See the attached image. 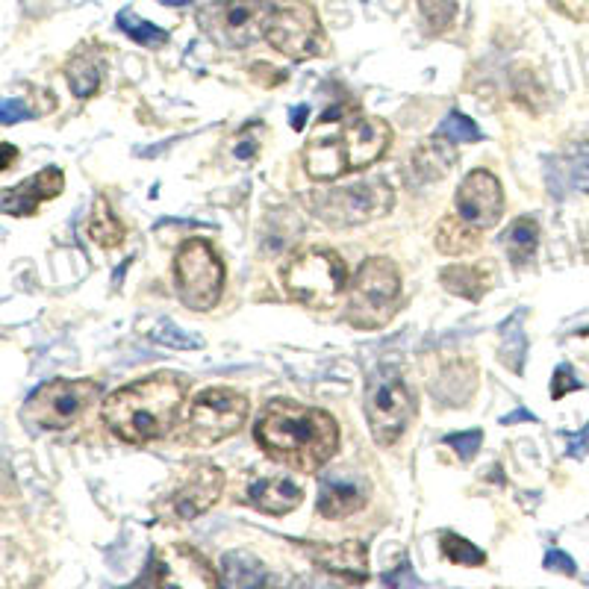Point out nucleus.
Segmentation results:
<instances>
[{
	"label": "nucleus",
	"mask_w": 589,
	"mask_h": 589,
	"mask_svg": "<svg viewBox=\"0 0 589 589\" xmlns=\"http://www.w3.org/2000/svg\"><path fill=\"white\" fill-rule=\"evenodd\" d=\"M254 436L274 463L295 472H319L339 445V428L330 413L301 407L289 398L268 404Z\"/></svg>",
	"instance_id": "nucleus-1"
},
{
	"label": "nucleus",
	"mask_w": 589,
	"mask_h": 589,
	"mask_svg": "<svg viewBox=\"0 0 589 589\" xmlns=\"http://www.w3.org/2000/svg\"><path fill=\"white\" fill-rule=\"evenodd\" d=\"M186 395H189V386L180 377H145L112 392L101 407V419L121 442L148 445L171 430Z\"/></svg>",
	"instance_id": "nucleus-2"
},
{
	"label": "nucleus",
	"mask_w": 589,
	"mask_h": 589,
	"mask_svg": "<svg viewBox=\"0 0 589 589\" xmlns=\"http://www.w3.org/2000/svg\"><path fill=\"white\" fill-rule=\"evenodd\" d=\"M401 301V271L386 257H369L351 286L348 322L360 330H377L389 322Z\"/></svg>",
	"instance_id": "nucleus-3"
},
{
	"label": "nucleus",
	"mask_w": 589,
	"mask_h": 589,
	"mask_svg": "<svg viewBox=\"0 0 589 589\" xmlns=\"http://www.w3.org/2000/svg\"><path fill=\"white\" fill-rule=\"evenodd\" d=\"M348 283V266L336 251L307 248L298 251L283 268L286 292L307 307H333Z\"/></svg>",
	"instance_id": "nucleus-4"
},
{
	"label": "nucleus",
	"mask_w": 589,
	"mask_h": 589,
	"mask_svg": "<svg viewBox=\"0 0 589 589\" xmlns=\"http://www.w3.org/2000/svg\"><path fill=\"white\" fill-rule=\"evenodd\" d=\"M366 416L380 445H395L416 416V398L398 369H377L366 386Z\"/></svg>",
	"instance_id": "nucleus-5"
},
{
	"label": "nucleus",
	"mask_w": 589,
	"mask_h": 589,
	"mask_svg": "<svg viewBox=\"0 0 589 589\" xmlns=\"http://www.w3.org/2000/svg\"><path fill=\"white\" fill-rule=\"evenodd\" d=\"M174 283L180 301L195 313H207L218 304L224 289V263L207 239H189L180 245L174 257Z\"/></svg>",
	"instance_id": "nucleus-6"
},
{
	"label": "nucleus",
	"mask_w": 589,
	"mask_h": 589,
	"mask_svg": "<svg viewBox=\"0 0 589 589\" xmlns=\"http://www.w3.org/2000/svg\"><path fill=\"white\" fill-rule=\"evenodd\" d=\"M266 42L277 54L295 62L324 54V30L316 9L307 0H280L271 9Z\"/></svg>",
	"instance_id": "nucleus-7"
},
{
	"label": "nucleus",
	"mask_w": 589,
	"mask_h": 589,
	"mask_svg": "<svg viewBox=\"0 0 589 589\" xmlns=\"http://www.w3.org/2000/svg\"><path fill=\"white\" fill-rule=\"evenodd\" d=\"M98 395H101V383L89 377H80V380L56 377L30 395L24 407V419L36 428H71Z\"/></svg>",
	"instance_id": "nucleus-8"
},
{
	"label": "nucleus",
	"mask_w": 589,
	"mask_h": 589,
	"mask_svg": "<svg viewBox=\"0 0 589 589\" xmlns=\"http://www.w3.org/2000/svg\"><path fill=\"white\" fill-rule=\"evenodd\" d=\"M395 204V192L386 180H366L354 186H339L313 198V213L324 224L333 227H354L366 224L377 215H386Z\"/></svg>",
	"instance_id": "nucleus-9"
},
{
	"label": "nucleus",
	"mask_w": 589,
	"mask_h": 589,
	"mask_svg": "<svg viewBox=\"0 0 589 589\" xmlns=\"http://www.w3.org/2000/svg\"><path fill=\"white\" fill-rule=\"evenodd\" d=\"M271 0H224L201 9L198 21L204 33L224 48H248L266 39Z\"/></svg>",
	"instance_id": "nucleus-10"
},
{
	"label": "nucleus",
	"mask_w": 589,
	"mask_h": 589,
	"mask_svg": "<svg viewBox=\"0 0 589 589\" xmlns=\"http://www.w3.org/2000/svg\"><path fill=\"white\" fill-rule=\"evenodd\" d=\"M248 398L236 389H207L189 407V439L198 445H213L245 425Z\"/></svg>",
	"instance_id": "nucleus-11"
},
{
	"label": "nucleus",
	"mask_w": 589,
	"mask_h": 589,
	"mask_svg": "<svg viewBox=\"0 0 589 589\" xmlns=\"http://www.w3.org/2000/svg\"><path fill=\"white\" fill-rule=\"evenodd\" d=\"M224 489V475L210 463H195L183 469V475L165 492L160 501V516L171 522H189L204 516Z\"/></svg>",
	"instance_id": "nucleus-12"
},
{
	"label": "nucleus",
	"mask_w": 589,
	"mask_h": 589,
	"mask_svg": "<svg viewBox=\"0 0 589 589\" xmlns=\"http://www.w3.org/2000/svg\"><path fill=\"white\" fill-rule=\"evenodd\" d=\"M148 584L160 587H215L218 575L213 566L201 557V551L189 545H165L151 560V575L145 578Z\"/></svg>",
	"instance_id": "nucleus-13"
},
{
	"label": "nucleus",
	"mask_w": 589,
	"mask_h": 589,
	"mask_svg": "<svg viewBox=\"0 0 589 589\" xmlns=\"http://www.w3.org/2000/svg\"><path fill=\"white\" fill-rule=\"evenodd\" d=\"M457 215H463L478 230L495 227L504 215V192L498 177L483 168L466 174L457 189Z\"/></svg>",
	"instance_id": "nucleus-14"
},
{
	"label": "nucleus",
	"mask_w": 589,
	"mask_h": 589,
	"mask_svg": "<svg viewBox=\"0 0 589 589\" xmlns=\"http://www.w3.org/2000/svg\"><path fill=\"white\" fill-rule=\"evenodd\" d=\"M369 495H372V486L360 472H351V469L327 472L319 481L316 510L324 519H345V516L360 513L366 507Z\"/></svg>",
	"instance_id": "nucleus-15"
},
{
	"label": "nucleus",
	"mask_w": 589,
	"mask_h": 589,
	"mask_svg": "<svg viewBox=\"0 0 589 589\" xmlns=\"http://www.w3.org/2000/svg\"><path fill=\"white\" fill-rule=\"evenodd\" d=\"M342 139V151L351 171L369 168L372 162H377L389 142H392V130L383 118H372V115H351V124L345 127Z\"/></svg>",
	"instance_id": "nucleus-16"
},
{
	"label": "nucleus",
	"mask_w": 589,
	"mask_h": 589,
	"mask_svg": "<svg viewBox=\"0 0 589 589\" xmlns=\"http://www.w3.org/2000/svg\"><path fill=\"white\" fill-rule=\"evenodd\" d=\"M304 551L310 554V560L327 572L336 575L348 584H366L369 581V554L363 542H322V545H304Z\"/></svg>",
	"instance_id": "nucleus-17"
},
{
	"label": "nucleus",
	"mask_w": 589,
	"mask_h": 589,
	"mask_svg": "<svg viewBox=\"0 0 589 589\" xmlns=\"http://www.w3.org/2000/svg\"><path fill=\"white\" fill-rule=\"evenodd\" d=\"M62 189H65V174L56 165H48L39 174H33L30 180L3 189L0 204H3L6 215H36V210L45 201H54Z\"/></svg>",
	"instance_id": "nucleus-18"
},
{
	"label": "nucleus",
	"mask_w": 589,
	"mask_h": 589,
	"mask_svg": "<svg viewBox=\"0 0 589 589\" xmlns=\"http://www.w3.org/2000/svg\"><path fill=\"white\" fill-rule=\"evenodd\" d=\"M248 501H251V507H257L260 513H268V516H286V513H292L295 507H301L304 492H301L298 483H292L289 478L271 475V478H260V481L251 483Z\"/></svg>",
	"instance_id": "nucleus-19"
},
{
	"label": "nucleus",
	"mask_w": 589,
	"mask_h": 589,
	"mask_svg": "<svg viewBox=\"0 0 589 589\" xmlns=\"http://www.w3.org/2000/svg\"><path fill=\"white\" fill-rule=\"evenodd\" d=\"M413 177L419 183H439L445 180L454 165H457V151H454V142L445 139V136H433L428 142H422L413 154Z\"/></svg>",
	"instance_id": "nucleus-20"
},
{
	"label": "nucleus",
	"mask_w": 589,
	"mask_h": 589,
	"mask_svg": "<svg viewBox=\"0 0 589 589\" xmlns=\"http://www.w3.org/2000/svg\"><path fill=\"white\" fill-rule=\"evenodd\" d=\"M101 77H104V56L98 51V45L80 48L65 65V80L77 98H92L101 86Z\"/></svg>",
	"instance_id": "nucleus-21"
},
{
	"label": "nucleus",
	"mask_w": 589,
	"mask_h": 589,
	"mask_svg": "<svg viewBox=\"0 0 589 589\" xmlns=\"http://www.w3.org/2000/svg\"><path fill=\"white\" fill-rule=\"evenodd\" d=\"M304 168L313 180H336L348 168L342 139H313L304 151Z\"/></svg>",
	"instance_id": "nucleus-22"
},
{
	"label": "nucleus",
	"mask_w": 589,
	"mask_h": 589,
	"mask_svg": "<svg viewBox=\"0 0 589 589\" xmlns=\"http://www.w3.org/2000/svg\"><path fill=\"white\" fill-rule=\"evenodd\" d=\"M481 245V233L475 224H469L463 215H448L436 227V248L448 257L472 254Z\"/></svg>",
	"instance_id": "nucleus-23"
},
{
	"label": "nucleus",
	"mask_w": 589,
	"mask_h": 589,
	"mask_svg": "<svg viewBox=\"0 0 589 589\" xmlns=\"http://www.w3.org/2000/svg\"><path fill=\"white\" fill-rule=\"evenodd\" d=\"M266 581L263 563L248 551H230L221 560V584L224 587H257Z\"/></svg>",
	"instance_id": "nucleus-24"
},
{
	"label": "nucleus",
	"mask_w": 589,
	"mask_h": 589,
	"mask_svg": "<svg viewBox=\"0 0 589 589\" xmlns=\"http://www.w3.org/2000/svg\"><path fill=\"white\" fill-rule=\"evenodd\" d=\"M439 280L442 286L451 292V295H460L466 301H481L489 280L483 274L481 268L475 266H448L439 271Z\"/></svg>",
	"instance_id": "nucleus-25"
},
{
	"label": "nucleus",
	"mask_w": 589,
	"mask_h": 589,
	"mask_svg": "<svg viewBox=\"0 0 589 589\" xmlns=\"http://www.w3.org/2000/svg\"><path fill=\"white\" fill-rule=\"evenodd\" d=\"M504 245H507V254L516 266H525L539 248V224H536L531 215L525 218H516L510 224V230L504 233Z\"/></svg>",
	"instance_id": "nucleus-26"
},
{
	"label": "nucleus",
	"mask_w": 589,
	"mask_h": 589,
	"mask_svg": "<svg viewBox=\"0 0 589 589\" xmlns=\"http://www.w3.org/2000/svg\"><path fill=\"white\" fill-rule=\"evenodd\" d=\"M89 239L98 242L101 248H115L124 242V224L118 221V215L109 210L104 198L95 201V210L89 218Z\"/></svg>",
	"instance_id": "nucleus-27"
},
{
	"label": "nucleus",
	"mask_w": 589,
	"mask_h": 589,
	"mask_svg": "<svg viewBox=\"0 0 589 589\" xmlns=\"http://www.w3.org/2000/svg\"><path fill=\"white\" fill-rule=\"evenodd\" d=\"M115 24H118L121 33H127V36H130L136 45H142V48H162V45H168V33L160 30L157 24L139 18L133 9H121L118 18H115Z\"/></svg>",
	"instance_id": "nucleus-28"
},
{
	"label": "nucleus",
	"mask_w": 589,
	"mask_h": 589,
	"mask_svg": "<svg viewBox=\"0 0 589 589\" xmlns=\"http://www.w3.org/2000/svg\"><path fill=\"white\" fill-rule=\"evenodd\" d=\"M442 554H445L454 566H483V563H486V554H483L481 548L457 534L442 536Z\"/></svg>",
	"instance_id": "nucleus-29"
},
{
	"label": "nucleus",
	"mask_w": 589,
	"mask_h": 589,
	"mask_svg": "<svg viewBox=\"0 0 589 589\" xmlns=\"http://www.w3.org/2000/svg\"><path fill=\"white\" fill-rule=\"evenodd\" d=\"M436 133L445 136V139H451L454 145H457V142H481L483 139L481 127H478L469 115H463V112H457V109L439 124Z\"/></svg>",
	"instance_id": "nucleus-30"
},
{
	"label": "nucleus",
	"mask_w": 589,
	"mask_h": 589,
	"mask_svg": "<svg viewBox=\"0 0 589 589\" xmlns=\"http://www.w3.org/2000/svg\"><path fill=\"white\" fill-rule=\"evenodd\" d=\"M419 6H422L430 33H445L454 24V15H457L454 0H419Z\"/></svg>",
	"instance_id": "nucleus-31"
},
{
	"label": "nucleus",
	"mask_w": 589,
	"mask_h": 589,
	"mask_svg": "<svg viewBox=\"0 0 589 589\" xmlns=\"http://www.w3.org/2000/svg\"><path fill=\"white\" fill-rule=\"evenodd\" d=\"M525 333L522 330H504V345H501V360L507 363L510 372H522L525 366Z\"/></svg>",
	"instance_id": "nucleus-32"
},
{
	"label": "nucleus",
	"mask_w": 589,
	"mask_h": 589,
	"mask_svg": "<svg viewBox=\"0 0 589 589\" xmlns=\"http://www.w3.org/2000/svg\"><path fill=\"white\" fill-rule=\"evenodd\" d=\"M481 442H483V433H481V430H466V433H451V436L445 439V445H448V448H454L460 460H472V457H475V454L481 451Z\"/></svg>",
	"instance_id": "nucleus-33"
},
{
	"label": "nucleus",
	"mask_w": 589,
	"mask_h": 589,
	"mask_svg": "<svg viewBox=\"0 0 589 589\" xmlns=\"http://www.w3.org/2000/svg\"><path fill=\"white\" fill-rule=\"evenodd\" d=\"M154 339L168 345V348H201V339L198 336H186L177 324L165 322L154 330Z\"/></svg>",
	"instance_id": "nucleus-34"
},
{
	"label": "nucleus",
	"mask_w": 589,
	"mask_h": 589,
	"mask_svg": "<svg viewBox=\"0 0 589 589\" xmlns=\"http://www.w3.org/2000/svg\"><path fill=\"white\" fill-rule=\"evenodd\" d=\"M569 171H572V180L581 192L589 195V142H581L572 157H569Z\"/></svg>",
	"instance_id": "nucleus-35"
},
{
	"label": "nucleus",
	"mask_w": 589,
	"mask_h": 589,
	"mask_svg": "<svg viewBox=\"0 0 589 589\" xmlns=\"http://www.w3.org/2000/svg\"><path fill=\"white\" fill-rule=\"evenodd\" d=\"M560 15L572 18V21H581V24H589V0H548Z\"/></svg>",
	"instance_id": "nucleus-36"
},
{
	"label": "nucleus",
	"mask_w": 589,
	"mask_h": 589,
	"mask_svg": "<svg viewBox=\"0 0 589 589\" xmlns=\"http://www.w3.org/2000/svg\"><path fill=\"white\" fill-rule=\"evenodd\" d=\"M581 389V380H575V369L572 366H560L554 372V386H551V398H563L566 392Z\"/></svg>",
	"instance_id": "nucleus-37"
},
{
	"label": "nucleus",
	"mask_w": 589,
	"mask_h": 589,
	"mask_svg": "<svg viewBox=\"0 0 589 589\" xmlns=\"http://www.w3.org/2000/svg\"><path fill=\"white\" fill-rule=\"evenodd\" d=\"M257 130H260L257 124H248V127L242 130V136H239V142H236V157H239V160H254V157H257V151H260V139H254Z\"/></svg>",
	"instance_id": "nucleus-38"
},
{
	"label": "nucleus",
	"mask_w": 589,
	"mask_h": 589,
	"mask_svg": "<svg viewBox=\"0 0 589 589\" xmlns=\"http://www.w3.org/2000/svg\"><path fill=\"white\" fill-rule=\"evenodd\" d=\"M545 569H551V572H557V575H575V572H578V569H575V560H572L569 554L557 551V548H551V551L545 554Z\"/></svg>",
	"instance_id": "nucleus-39"
},
{
	"label": "nucleus",
	"mask_w": 589,
	"mask_h": 589,
	"mask_svg": "<svg viewBox=\"0 0 589 589\" xmlns=\"http://www.w3.org/2000/svg\"><path fill=\"white\" fill-rule=\"evenodd\" d=\"M383 584H386V587H398V584L419 587V578L410 572V563L404 560V563H398V569H395V572H386V575H383Z\"/></svg>",
	"instance_id": "nucleus-40"
},
{
	"label": "nucleus",
	"mask_w": 589,
	"mask_h": 589,
	"mask_svg": "<svg viewBox=\"0 0 589 589\" xmlns=\"http://www.w3.org/2000/svg\"><path fill=\"white\" fill-rule=\"evenodd\" d=\"M0 118H3V124H15V121H21V118H30V112H27L24 104H18V101H3Z\"/></svg>",
	"instance_id": "nucleus-41"
},
{
	"label": "nucleus",
	"mask_w": 589,
	"mask_h": 589,
	"mask_svg": "<svg viewBox=\"0 0 589 589\" xmlns=\"http://www.w3.org/2000/svg\"><path fill=\"white\" fill-rule=\"evenodd\" d=\"M566 439H569V454L584 457L589 451V425L581 433H566Z\"/></svg>",
	"instance_id": "nucleus-42"
},
{
	"label": "nucleus",
	"mask_w": 589,
	"mask_h": 589,
	"mask_svg": "<svg viewBox=\"0 0 589 589\" xmlns=\"http://www.w3.org/2000/svg\"><path fill=\"white\" fill-rule=\"evenodd\" d=\"M307 118H310V109H307V107H295V109H292V127H295V130H304Z\"/></svg>",
	"instance_id": "nucleus-43"
},
{
	"label": "nucleus",
	"mask_w": 589,
	"mask_h": 589,
	"mask_svg": "<svg viewBox=\"0 0 589 589\" xmlns=\"http://www.w3.org/2000/svg\"><path fill=\"white\" fill-rule=\"evenodd\" d=\"M522 419H525V422H534V416H531V413H525V410H516V413L504 416V419H501V425H513V422H522Z\"/></svg>",
	"instance_id": "nucleus-44"
},
{
	"label": "nucleus",
	"mask_w": 589,
	"mask_h": 589,
	"mask_svg": "<svg viewBox=\"0 0 589 589\" xmlns=\"http://www.w3.org/2000/svg\"><path fill=\"white\" fill-rule=\"evenodd\" d=\"M12 160H15V148L6 145V162H3V168H12Z\"/></svg>",
	"instance_id": "nucleus-45"
},
{
	"label": "nucleus",
	"mask_w": 589,
	"mask_h": 589,
	"mask_svg": "<svg viewBox=\"0 0 589 589\" xmlns=\"http://www.w3.org/2000/svg\"><path fill=\"white\" fill-rule=\"evenodd\" d=\"M162 3H171V6H183V3H189V0H162Z\"/></svg>",
	"instance_id": "nucleus-46"
}]
</instances>
